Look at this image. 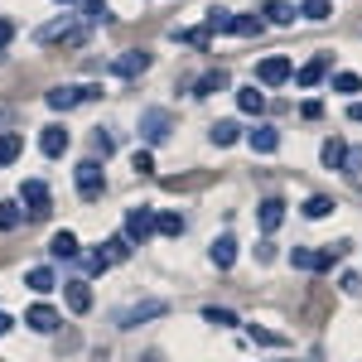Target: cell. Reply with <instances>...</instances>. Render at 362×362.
Returning <instances> with one entry per match:
<instances>
[{
  "mask_svg": "<svg viewBox=\"0 0 362 362\" xmlns=\"http://www.w3.org/2000/svg\"><path fill=\"white\" fill-rule=\"evenodd\" d=\"M300 116H305V121H319V116H324V107H319V102H305V107H300Z\"/></svg>",
  "mask_w": 362,
  "mask_h": 362,
  "instance_id": "obj_42",
  "label": "cell"
},
{
  "mask_svg": "<svg viewBox=\"0 0 362 362\" xmlns=\"http://www.w3.org/2000/svg\"><path fill=\"white\" fill-rule=\"evenodd\" d=\"M165 300H145V305H131V309H121V319H116V324H121V329H136L140 319H160V314H165Z\"/></svg>",
  "mask_w": 362,
  "mask_h": 362,
  "instance_id": "obj_8",
  "label": "cell"
},
{
  "mask_svg": "<svg viewBox=\"0 0 362 362\" xmlns=\"http://www.w3.org/2000/svg\"><path fill=\"white\" fill-rule=\"evenodd\" d=\"M63 5H73V0H63Z\"/></svg>",
  "mask_w": 362,
  "mask_h": 362,
  "instance_id": "obj_46",
  "label": "cell"
},
{
  "mask_svg": "<svg viewBox=\"0 0 362 362\" xmlns=\"http://www.w3.org/2000/svg\"><path fill=\"white\" fill-rule=\"evenodd\" d=\"M25 324L34 329V334H54V329H58V309L54 305H34L25 314Z\"/></svg>",
  "mask_w": 362,
  "mask_h": 362,
  "instance_id": "obj_13",
  "label": "cell"
},
{
  "mask_svg": "<svg viewBox=\"0 0 362 362\" xmlns=\"http://www.w3.org/2000/svg\"><path fill=\"white\" fill-rule=\"evenodd\" d=\"M63 300H68L73 314H87V309H92V290H87V280H68V285H63Z\"/></svg>",
  "mask_w": 362,
  "mask_h": 362,
  "instance_id": "obj_14",
  "label": "cell"
},
{
  "mask_svg": "<svg viewBox=\"0 0 362 362\" xmlns=\"http://www.w3.org/2000/svg\"><path fill=\"white\" fill-rule=\"evenodd\" d=\"M261 20H256V15H237V20H232V34H242V39H256V34H261Z\"/></svg>",
  "mask_w": 362,
  "mask_h": 362,
  "instance_id": "obj_28",
  "label": "cell"
},
{
  "mask_svg": "<svg viewBox=\"0 0 362 362\" xmlns=\"http://www.w3.org/2000/svg\"><path fill=\"white\" fill-rule=\"evenodd\" d=\"M169 131H174V116L165 107H150V112H140V140L145 145H165Z\"/></svg>",
  "mask_w": 362,
  "mask_h": 362,
  "instance_id": "obj_2",
  "label": "cell"
},
{
  "mask_svg": "<svg viewBox=\"0 0 362 362\" xmlns=\"http://www.w3.org/2000/svg\"><path fill=\"white\" fill-rule=\"evenodd\" d=\"M39 150H44L49 160H58V155L68 150V131H63V126H44V136H39Z\"/></svg>",
  "mask_w": 362,
  "mask_h": 362,
  "instance_id": "obj_17",
  "label": "cell"
},
{
  "mask_svg": "<svg viewBox=\"0 0 362 362\" xmlns=\"http://www.w3.org/2000/svg\"><path fill=\"white\" fill-rule=\"evenodd\" d=\"M247 145L256 150V155H276V150H280V131H276V126H251Z\"/></svg>",
  "mask_w": 362,
  "mask_h": 362,
  "instance_id": "obj_10",
  "label": "cell"
},
{
  "mask_svg": "<svg viewBox=\"0 0 362 362\" xmlns=\"http://www.w3.org/2000/svg\"><path fill=\"white\" fill-rule=\"evenodd\" d=\"M203 324H218V329H232V324H237V314H232V309H203Z\"/></svg>",
  "mask_w": 362,
  "mask_h": 362,
  "instance_id": "obj_33",
  "label": "cell"
},
{
  "mask_svg": "<svg viewBox=\"0 0 362 362\" xmlns=\"http://www.w3.org/2000/svg\"><path fill=\"white\" fill-rule=\"evenodd\" d=\"M334 92L353 97V92H362V78H358V73H338V78H334Z\"/></svg>",
  "mask_w": 362,
  "mask_h": 362,
  "instance_id": "obj_35",
  "label": "cell"
},
{
  "mask_svg": "<svg viewBox=\"0 0 362 362\" xmlns=\"http://www.w3.org/2000/svg\"><path fill=\"white\" fill-rule=\"evenodd\" d=\"M348 116H353V121L362 126V102H353V107H348Z\"/></svg>",
  "mask_w": 362,
  "mask_h": 362,
  "instance_id": "obj_44",
  "label": "cell"
},
{
  "mask_svg": "<svg viewBox=\"0 0 362 362\" xmlns=\"http://www.w3.org/2000/svg\"><path fill=\"white\" fill-rule=\"evenodd\" d=\"M102 189H107V179H102V165H97V160H83V165H78V194L92 203V198H102Z\"/></svg>",
  "mask_w": 362,
  "mask_h": 362,
  "instance_id": "obj_7",
  "label": "cell"
},
{
  "mask_svg": "<svg viewBox=\"0 0 362 362\" xmlns=\"http://www.w3.org/2000/svg\"><path fill=\"white\" fill-rule=\"evenodd\" d=\"M256 218H261V232H276V227L285 223V203H280V198H261V203H256Z\"/></svg>",
  "mask_w": 362,
  "mask_h": 362,
  "instance_id": "obj_12",
  "label": "cell"
},
{
  "mask_svg": "<svg viewBox=\"0 0 362 362\" xmlns=\"http://www.w3.org/2000/svg\"><path fill=\"white\" fill-rule=\"evenodd\" d=\"M324 73H329V54L309 58L305 68H300V73H295V83H300V87H319V83H324Z\"/></svg>",
  "mask_w": 362,
  "mask_h": 362,
  "instance_id": "obj_15",
  "label": "cell"
},
{
  "mask_svg": "<svg viewBox=\"0 0 362 362\" xmlns=\"http://www.w3.org/2000/svg\"><path fill=\"white\" fill-rule=\"evenodd\" d=\"M20 218H25V213H20V203H0V232H15Z\"/></svg>",
  "mask_w": 362,
  "mask_h": 362,
  "instance_id": "obj_32",
  "label": "cell"
},
{
  "mask_svg": "<svg viewBox=\"0 0 362 362\" xmlns=\"http://www.w3.org/2000/svg\"><path fill=\"white\" fill-rule=\"evenodd\" d=\"M102 251L112 256V266H116V261H126V256H131V242H126V237H112V242H102Z\"/></svg>",
  "mask_w": 362,
  "mask_h": 362,
  "instance_id": "obj_36",
  "label": "cell"
},
{
  "mask_svg": "<svg viewBox=\"0 0 362 362\" xmlns=\"http://www.w3.org/2000/svg\"><path fill=\"white\" fill-rule=\"evenodd\" d=\"M121 237H126L131 247L150 242V237H155V213H150V208H131V213H126V232H121Z\"/></svg>",
  "mask_w": 362,
  "mask_h": 362,
  "instance_id": "obj_5",
  "label": "cell"
},
{
  "mask_svg": "<svg viewBox=\"0 0 362 362\" xmlns=\"http://www.w3.org/2000/svg\"><path fill=\"white\" fill-rule=\"evenodd\" d=\"M20 208H29V218H49V184L44 179H25Z\"/></svg>",
  "mask_w": 362,
  "mask_h": 362,
  "instance_id": "obj_6",
  "label": "cell"
},
{
  "mask_svg": "<svg viewBox=\"0 0 362 362\" xmlns=\"http://www.w3.org/2000/svg\"><path fill=\"white\" fill-rule=\"evenodd\" d=\"M155 232L160 237H184V213H155Z\"/></svg>",
  "mask_w": 362,
  "mask_h": 362,
  "instance_id": "obj_23",
  "label": "cell"
},
{
  "mask_svg": "<svg viewBox=\"0 0 362 362\" xmlns=\"http://www.w3.org/2000/svg\"><path fill=\"white\" fill-rule=\"evenodd\" d=\"M131 169H136V174H155V155H150V150H136V155H131Z\"/></svg>",
  "mask_w": 362,
  "mask_h": 362,
  "instance_id": "obj_37",
  "label": "cell"
},
{
  "mask_svg": "<svg viewBox=\"0 0 362 362\" xmlns=\"http://www.w3.org/2000/svg\"><path fill=\"white\" fill-rule=\"evenodd\" d=\"M348 247H353V242H334V247H324V251L295 247V251H290V266H300V271H334V261H338Z\"/></svg>",
  "mask_w": 362,
  "mask_h": 362,
  "instance_id": "obj_1",
  "label": "cell"
},
{
  "mask_svg": "<svg viewBox=\"0 0 362 362\" xmlns=\"http://www.w3.org/2000/svg\"><path fill=\"white\" fill-rule=\"evenodd\" d=\"M329 213H334V198H324V194L305 198V218H329Z\"/></svg>",
  "mask_w": 362,
  "mask_h": 362,
  "instance_id": "obj_29",
  "label": "cell"
},
{
  "mask_svg": "<svg viewBox=\"0 0 362 362\" xmlns=\"http://www.w3.org/2000/svg\"><path fill=\"white\" fill-rule=\"evenodd\" d=\"M237 107H242L247 116H261V112H266V92H256V87H242V92H237Z\"/></svg>",
  "mask_w": 362,
  "mask_h": 362,
  "instance_id": "obj_21",
  "label": "cell"
},
{
  "mask_svg": "<svg viewBox=\"0 0 362 362\" xmlns=\"http://www.w3.org/2000/svg\"><path fill=\"white\" fill-rule=\"evenodd\" d=\"M49 251H54L58 261H73V256H78V237H73V232H54Z\"/></svg>",
  "mask_w": 362,
  "mask_h": 362,
  "instance_id": "obj_24",
  "label": "cell"
},
{
  "mask_svg": "<svg viewBox=\"0 0 362 362\" xmlns=\"http://www.w3.org/2000/svg\"><path fill=\"white\" fill-rule=\"evenodd\" d=\"M92 145H97V155H102V160L112 155V136H107V131H97V136H92Z\"/></svg>",
  "mask_w": 362,
  "mask_h": 362,
  "instance_id": "obj_40",
  "label": "cell"
},
{
  "mask_svg": "<svg viewBox=\"0 0 362 362\" xmlns=\"http://www.w3.org/2000/svg\"><path fill=\"white\" fill-rule=\"evenodd\" d=\"M107 266H112V256H107V251H92V256H87V271H97V276H102Z\"/></svg>",
  "mask_w": 362,
  "mask_h": 362,
  "instance_id": "obj_39",
  "label": "cell"
},
{
  "mask_svg": "<svg viewBox=\"0 0 362 362\" xmlns=\"http://www.w3.org/2000/svg\"><path fill=\"white\" fill-rule=\"evenodd\" d=\"M343 155H348V145H343V140H324V150H319V160H324V165L329 169H343Z\"/></svg>",
  "mask_w": 362,
  "mask_h": 362,
  "instance_id": "obj_25",
  "label": "cell"
},
{
  "mask_svg": "<svg viewBox=\"0 0 362 362\" xmlns=\"http://www.w3.org/2000/svg\"><path fill=\"white\" fill-rule=\"evenodd\" d=\"M227 83H232V78H227L223 68H218V73H203V78H198V87H194V97H213V92H223Z\"/></svg>",
  "mask_w": 362,
  "mask_h": 362,
  "instance_id": "obj_22",
  "label": "cell"
},
{
  "mask_svg": "<svg viewBox=\"0 0 362 362\" xmlns=\"http://www.w3.org/2000/svg\"><path fill=\"white\" fill-rule=\"evenodd\" d=\"M20 155H25V136H20V131H0V169L15 165Z\"/></svg>",
  "mask_w": 362,
  "mask_h": 362,
  "instance_id": "obj_18",
  "label": "cell"
},
{
  "mask_svg": "<svg viewBox=\"0 0 362 362\" xmlns=\"http://www.w3.org/2000/svg\"><path fill=\"white\" fill-rule=\"evenodd\" d=\"M208 256H213V266H218V271H232V261H237V237L223 232V237L208 247Z\"/></svg>",
  "mask_w": 362,
  "mask_h": 362,
  "instance_id": "obj_11",
  "label": "cell"
},
{
  "mask_svg": "<svg viewBox=\"0 0 362 362\" xmlns=\"http://www.w3.org/2000/svg\"><path fill=\"white\" fill-rule=\"evenodd\" d=\"M10 334V314H5V309H0V338Z\"/></svg>",
  "mask_w": 362,
  "mask_h": 362,
  "instance_id": "obj_45",
  "label": "cell"
},
{
  "mask_svg": "<svg viewBox=\"0 0 362 362\" xmlns=\"http://www.w3.org/2000/svg\"><path fill=\"white\" fill-rule=\"evenodd\" d=\"M97 97H102V87H97V83H83V87H54L44 102H49L54 112H73L78 102H97Z\"/></svg>",
  "mask_w": 362,
  "mask_h": 362,
  "instance_id": "obj_3",
  "label": "cell"
},
{
  "mask_svg": "<svg viewBox=\"0 0 362 362\" xmlns=\"http://www.w3.org/2000/svg\"><path fill=\"white\" fill-rule=\"evenodd\" d=\"M247 338L251 343H266V348H285V338L271 334V329H256V324H247Z\"/></svg>",
  "mask_w": 362,
  "mask_h": 362,
  "instance_id": "obj_34",
  "label": "cell"
},
{
  "mask_svg": "<svg viewBox=\"0 0 362 362\" xmlns=\"http://www.w3.org/2000/svg\"><path fill=\"white\" fill-rule=\"evenodd\" d=\"M10 39H15V25H10V20H5V15H0V49H5V44H10Z\"/></svg>",
  "mask_w": 362,
  "mask_h": 362,
  "instance_id": "obj_43",
  "label": "cell"
},
{
  "mask_svg": "<svg viewBox=\"0 0 362 362\" xmlns=\"http://www.w3.org/2000/svg\"><path fill=\"white\" fill-rule=\"evenodd\" d=\"M343 174H353V179L362 174V145H353V150L343 155Z\"/></svg>",
  "mask_w": 362,
  "mask_h": 362,
  "instance_id": "obj_38",
  "label": "cell"
},
{
  "mask_svg": "<svg viewBox=\"0 0 362 362\" xmlns=\"http://www.w3.org/2000/svg\"><path fill=\"white\" fill-rule=\"evenodd\" d=\"M83 20H87V25H107V20H112V5H107V0H87Z\"/></svg>",
  "mask_w": 362,
  "mask_h": 362,
  "instance_id": "obj_26",
  "label": "cell"
},
{
  "mask_svg": "<svg viewBox=\"0 0 362 362\" xmlns=\"http://www.w3.org/2000/svg\"><path fill=\"white\" fill-rule=\"evenodd\" d=\"M145 68H150V54H145V49H126V54H121V58L112 63V73H116V78H140Z\"/></svg>",
  "mask_w": 362,
  "mask_h": 362,
  "instance_id": "obj_9",
  "label": "cell"
},
{
  "mask_svg": "<svg viewBox=\"0 0 362 362\" xmlns=\"http://www.w3.org/2000/svg\"><path fill=\"white\" fill-rule=\"evenodd\" d=\"M290 78H295V63L285 54H271V58L256 63V83L261 87H280V83H290Z\"/></svg>",
  "mask_w": 362,
  "mask_h": 362,
  "instance_id": "obj_4",
  "label": "cell"
},
{
  "mask_svg": "<svg viewBox=\"0 0 362 362\" xmlns=\"http://www.w3.org/2000/svg\"><path fill=\"white\" fill-rule=\"evenodd\" d=\"M338 285H343V290H348V295H358V290H362V276H358V271H348V276L338 280Z\"/></svg>",
  "mask_w": 362,
  "mask_h": 362,
  "instance_id": "obj_41",
  "label": "cell"
},
{
  "mask_svg": "<svg viewBox=\"0 0 362 362\" xmlns=\"http://www.w3.org/2000/svg\"><path fill=\"white\" fill-rule=\"evenodd\" d=\"M174 39H179V44H194V49H208L213 34H208V29H174Z\"/></svg>",
  "mask_w": 362,
  "mask_h": 362,
  "instance_id": "obj_31",
  "label": "cell"
},
{
  "mask_svg": "<svg viewBox=\"0 0 362 362\" xmlns=\"http://www.w3.org/2000/svg\"><path fill=\"white\" fill-rule=\"evenodd\" d=\"M25 285L34 290V295H49V290L58 285V276L49 271V266H34V271H25Z\"/></svg>",
  "mask_w": 362,
  "mask_h": 362,
  "instance_id": "obj_20",
  "label": "cell"
},
{
  "mask_svg": "<svg viewBox=\"0 0 362 362\" xmlns=\"http://www.w3.org/2000/svg\"><path fill=\"white\" fill-rule=\"evenodd\" d=\"M261 15H266L271 25H295V15H300V10H295L290 0H261Z\"/></svg>",
  "mask_w": 362,
  "mask_h": 362,
  "instance_id": "obj_16",
  "label": "cell"
},
{
  "mask_svg": "<svg viewBox=\"0 0 362 362\" xmlns=\"http://www.w3.org/2000/svg\"><path fill=\"white\" fill-rule=\"evenodd\" d=\"M300 15H305V20H329V15H334V0H305Z\"/></svg>",
  "mask_w": 362,
  "mask_h": 362,
  "instance_id": "obj_27",
  "label": "cell"
},
{
  "mask_svg": "<svg viewBox=\"0 0 362 362\" xmlns=\"http://www.w3.org/2000/svg\"><path fill=\"white\" fill-rule=\"evenodd\" d=\"M232 20H237L232 10H223V5H213V10L203 15V29H208V34H232Z\"/></svg>",
  "mask_w": 362,
  "mask_h": 362,
  "instance_id": "obj_19",
  "label": "cell"
},
{
  "mask_svg": "<svg viewBox=\"0 0 362 362\" xmlns=\"http://www.w3.org/2000/svg\"><path fill=\"white\" fill-rule=\"evenodd\" d=\"M237 136H242V126H237V121H218V126H213V145H232Z\"/></svg>",
  "mask_w": 362,
  "mask_h": 362,
  "instance_id": "obj_30",
  "label": "cell"
}]
</instances>
